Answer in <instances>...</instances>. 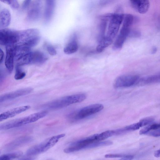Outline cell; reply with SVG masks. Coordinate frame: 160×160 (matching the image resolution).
Returning <instances> with one entry per match:
<instances>
[{"label": "cell", "instance_id": "6da1fadb", "mask_svg": "<svg viewBox=\"0 0 160 160\" xmlns=\"http://www.w3.org/2000/svg\"><path fill=\"white\" fill-rule=\"evenodd\" d=\"M84 94H77L64 96L44 104L41 108L45 109L55 110L61 109L71 104L84 101L86 98Z\"/></svg>", "mask_w": 160, "mask_h": 160}, {"label": "cell", "instance_id": "7a4b0ae2", "mask_svg": "<svg viewBox=\"0 0 160 160\" xmlns=\"http://www.w3.org/2000/svg\"><path fill=\"white\" fill-rule=\"evenodd\" d=\"M48 114L47 111L44 110L32 114L27 116L16 118L1 124V130H7L35 122L42 118Z\"/></svg>", "mask_w": 160, "mask_h": 160}, {"label": "cell", "instance_id": "3957f363", "mask_svg": "<svg viewBox=\"0 0 160 160\" xmlns=\"http://www.w3.org/2000/svg\"><path fill=\"white\" fill-rule=\"evenodd\" d=\"M39 31L36 28L18 31L17 42L15 45L24 46L31 49L40 40Z\"/></svg>", "mask_w": 160, "mask_h": 160}, {"label": "cell", "instance_id": "277c9868", "mask_svg": "<svg viewBox=\"0 0 160 160\" xmlns=\"http://www.w3.org/2000/svg\"><path fill=\"white\" fill-rule=\"evenodd\" d=\"M124 14L122 13H110V17L105 36L107 39L113 42L116 36L120 26L122 23Z\"/></svg>", "mask_w": 160, "mask_h": 160}, {"label": "cell", "instance_id": "5b68a950", "mask_svg": "<svg viewBox=\"0 0 160 160\" xmlns=\"http://www.w3.org/2000/svg\"><path fill=\"white\" fill-rule=\"evenodd\" d=\"M103 108V106L101 104H92L69 114L68 118L73 121L82 119L99 112Z\"/></svg>", "mask_w": 160, "mask_h": 160}, {"label": "cell", "instance_id": "8992f818", "mask_svg": "<svg viewBox=\"0 0 160 160\" xmlns=\"http://www.w3.org/2000/svg\"><path fill=\"white\" fill-rule=\"evenodd\" d=\"M58 142L57 138L52 136L29 148L27 151L26 154L28 156H33L45 152L53 147Z\"/></svg>", "mask_w": 160, "mask_h": 160}, {"label": "cell", "instance_id": "52a82bcc", "mask_svg": "<svg viewBox=\"0 0 160 160\" xmlns=\"http://www.w3.org/2000/svg\"><path fill=\"white\" fill-rule=\"evenodd\" d=\"M18 31L5 28L0 31V44L6 46L15 45L17 42Z\"/></svg>", "mask_w": 160, "mask_h": 160}, {"label": "cell", "instance_id": "ba28073f", "mask_svg": "<svg viewBox=\"0 0 160 160\" xmlns=\"http://www.w3.org/2000/svg\"><path fill=\"white\" fill-rule=\"evenodd\" d=\"M140 78V77L137 75H121L116 79L114 82V86L116 88H119L137 85Z\"/></svg>", "mask_w": 160, "mask_h": 160}, {"label": "cell", "instance_id": "9c48e42d", "mask_svg": "<svg viewBox=\"0 0 160 160\" xmlns=\"http://www.w3.org/2000/svg\"><path fill=\"white\" fill-rule=\"evenodd\" d=\"M27 15V20L31 22H35L40 18L42 7L41 0H35L31 2Z\"/></svg>", "mask_w": 160, "mask_h": 160}, {"label": "cell", "instance_id": "30bf717a", "mask_svg": "<svg viewBox=\"0 0 160 160\" xmlns=\"http://www.w3.org/2000/svg\"><path fill=\"white\" fill-rule=\"evenodd\" d=\"M130 27L122 23V27L114 42L112 47L113 49L118 50L122 48L127 38L129 37L131 31Z\"/></svg>", "mask_w": 160, "mask_h": 160}, {"label": "cell", "instance_id": "8fae6325", "mask_svg": "<svg viewBox=\"0 0 160 160\" xmlns=\"http://www.w3.org/2000/svg\"><path fill=\"white\" fill-rule=\"evenodd\" d=\"M33 90L32 88H27L4 94L0 96V102L1 103L27 95L32 92Z\"/></svg>", "mask_w": 160, "mask_h": 160}, {"label": "cell", "instance_id": "7c38bea8", "mask_svg": "<svg viewBox=\"0 0 160 160\" xmlns=\"http://www.w3.org/2000/svg\"><path fill=\"white\" fill-rule=\"evenodd\" d=\"M6 56L5 64L9 73H11L13 69L14 60L15 45L6 46Z\"/></svg>", "mask_w": 160, "mask_h": 160}, {"label": "cell", "instance_id": "4fadbf2b", "mask_svg": "<svg viewBox=\"0 0 160 160\" xmlns=\"http://www.w3.org/2000/svg\"><path fill=\"white\" fill-rule=\"evenodd\" d=\"M30 107L29 105H24L15 108L4 112L0 115V121L13 117L28 110Z\"/></svg>", "mask_w": 160, "mask_h": 160}, {"label": "cell", "instance_id": "5bb4252c", "mask_svg": "<svg viewBox=\"0 0 160 160\" xmlns=\"http://www.w3.org/2000/svg\"><path fill=\"white\" fill-rule=\"evenodd\" d=\"M33 140L32 137L25 136L18 138L8 143L5 146V148L8 150H12L30 143Z\"/></svg>", "mask_w": 160, "mask_h": 160}, {"label": "cell", "instance_id": "9a60e30c", "mask_svg": "<svg viewBox=\"0 0 160 160\" xmlns=\"http://www.w3.org/2000/svg\"><path fill=\"white\" fill-rule=\"evenodd\" d=\"M140 135H146L153 137H160V122L151 123L142 129Z\"/></svg>", "mask_w": 160, "mask_h": 160}, {"label": "cell", "instance_id": "2e32d148", "mask_svg": "<svg viewBox=\"0 0 160 160\" xmlns=\"http://www.w3.org/2000/svg\"><path fill=\"white\" fill-rule=\"evenodd\" d=\"M132 7L141 14H144L148 10L150 3L147 0H131L130 1Z\"/></svg>", "mask_w": 160, "mask_h": 160}, {"label": "cell", "instance_id": "e0dca14e", "mask_svg": "<svg viewBox=\"0 0 160 160\" xmlns=\"http://www.w3.org/2000/svg\"><path fill=\"white\" fill-rule=\"evenodd\" d=\"M55 7V1L54 0H47L45 5L44 17L45 22L48 23L52 19Z\"/></svg>", "mask_w": 160, "mask_h": 160}, {"label": "cell", "instance_id": "ac0fdd59", "mask_svg": "<svg viewBox=\"0 0 160 160\" xmlns=\"http://www.w3.org/2000/svg\"><path fill=\"white\" fill-rule=\"evenodd\" d=\"M11 15L9 11L7 9H2L0 13V27L1 29L5 28L10 24Z\"/></svg>", "mask_w": 160, "mask_h": 160}, {"label": "cell", "instance_id": "d6986e66", "mask_svg": "<svg viewBox=\"0 0 160 160\" xmlns=\"http://www.w3.org/2000/svg\"><path fill=\"white\" fill-rule=\"evenodd\" d=\"M160 82V73L140 78L137 84L143 85Z\"/></svg>", "mask_w": 160, "mask_h": 160}, {"label": "cell", "instance_id": "ffe728a7", "mask_svg": "<svg viewBox=\"0 0 160 160\" xmlns=\"http://www.w3.org/2000/svg\"><path fill=\"white\" fill-rule=\"evenodd\" d=\"M47 56L42 52L39 51L32 52V64H42L47 60Z\"/></svg>", "mask_w": 160, "mask_h": 160}, {"label": "cell", "instance_id": "44dd1931", "mask_svg": "<svg viewBox=\"0 0 160 160\" xmlns=\"http://www.w3.org/2000/svg\"><path fill=\"white\" fill-rule=\"evenodd\" d=\"M78 49V43L74 37L65 46L63 51L67 54H71L76 52Z\"/></svg>", "mask_w": 160, "mask_h": 160}, {"label": "cell", "instance_id": "7402d4cb", "mask_svg": "<svg viewBox=\"0 0 160 160\" xmlns=\"http://www.w3.org/2000/svg\"><path fill=\"white\" fill-rule=\"evenodd\" d=\"M22 154V152L17 151L4 154L1 156L0 160H12L19 157Z\"/></svg>", "mask_w": 160, "mask_h": 160}, {"label": "cell", "instance_id": "603a6c76", "mask_svg": "<svg viewBox=\"0 0 160 160\" xmlns=\"http://www.w3.org/2000/svg\"><path fill=\"white\" fill-rule=\"evenodd\" d=\"M113 135H115L114 130H107L100 134H97V140L98 141H100Z\"/></svg>", "mask_w": 160, "mask_h": 160}, {"label": "cell", "instance_id": "cb8c5ba5", "mask_svg": "<svg viewBox=\"0 0 160 160\" xmlns=\"http://www.w3.org/2000/svg\"><path fill=\"white\" fill-rule=\"evenodd\" d=\"M26 73L20 68V67L16 66L14 76L15 79L17 80L22 79L26 76Z\"/></svg>", "mask_w": 160, "mask_h": 160}, {"label": "cell", "instance_id": "d4e9b609", "mask_svg": "<svg viewBox=\"0 0 160 160\" xmlns=\"http://www.w3.org/2000/svg\"><path fill=\"white\" fill-rule=\"evenodd\" d=\"M1 1L9 5L12 8L14 9H18L19 6L18 2L16 0H3Z\"/></svg>", "mask_w": 160, "mask_h": 160}, {"label": "cell", "instance_id": "484cf974", "mask_svg": "<svg viewBox=\"0 0 160 160\" xmlns=\"http://www.w3.org/2000/svg\"><path fill=\"white\" fill-rule=\"evenodd\" d=\"M46 48L48 52L50 55L54 56L56 54V50L52 45L47 44L46 46Z\"/></svg>", "mask_w": 160, "mask_h": 160}, {"label": "cell", "instance_id": "4316f807", "mask_svg": "<svg viewBox=\"0 0 160 160\" xmlns=\"http://www.w3.org/2000/svg\"><path fill=\"white\" fill-rule=\"evenodd\" d=\"M127 155L120 154H107L105 155V157L107 158H123Z\"/></svg>", "mask_w": 160, "mask_h": 160}, {"label": "cell", "instance_id": "83f0119b", "mask_svg": "<svg viewBox=\"0 0 160 160\" xmlns=\"http://www.w3.org/2000/svg\"><path fill=\"white\" fill-rule=\"evenodd\" d=\"M141 35V32L137 30H131L129 37L132 38H138L140 37Z\"/></svg>", "mask_w": 160, "mask_h": 160}, {"label": "cell", "instance_id": "f1b7e54d", "mask_svg": "<svg viewBox=\"0 0 160 160\" xmlns=\"http://www.w3.org/2000/svg\"><path fill=\"white\" fill-rule=\"evenodd\" d=\"M31 1L30 0H26L24 1L22 5V8L23 10L27 9L29 8L31 3Z\"/></svg>", "mask_w": 160, "mask_h": 160}, {"label": "cell", "instance_id": "f546056e", "mask_svg": "<svg viewBox=\"0 0 160 160\" xmlns=\"http://www.w3.org/2000/svg\"><path fill=\"white\" fill-rule=\"evenodd\" d=\"M134 156L132 155H128L123 158H121V159L118 160H132L133 159Z\"/></svg>", "mask_w": 160, "mask_h": 160}, {"label": "cell", "instance_id": "4dcf8cb0", "mask_svg": "<svg viewBox=\"0 0 160 160\" xmlns=\"http://www.w3.org/2000/svg\"><path fill=\"white\" fill-rule=\"evenodd\" d=\"M4 57V52L2 49H0V63L1 64L2 62Z\"/></svg>", "mask_w": 160, "mask_h": 160}, {"label": "cell", "instance_id": "1f68e13d", "mask_svg": "<svg viewBox=\"0 0 160 160\" xmlns=\"http://www.w3.org/2000/svg\"><path fill=\"white\" fill-rule=\"evenodd\" d=\"M154 156L157 158L160 157V149L155 152Z\"/></svg>", "mask_w": 160, "mask_h": 160}, {"label": "cell", "instance_id": "d6a6232c", "mask_svg": "<svg viewBox=\"0 0 160 160\" xmlns=\"http://www.w3.org/2000/svg\"><path fill=\"white\" fill-rule=\"evenodd\" d=\"M20 160H35V159L32 157H24Z\"/></svg>", "mask_w": 160, "mask_h": 160}, {"label": "cell", "instance_id": "836d02e7", "mask_svg": "<svg viewBox=\"0 0 160 160\" xmlns=\"http://www.w3.org/2000/svg\"><path fill=\"white\" fill-rule=\"evenodd\" d=\"M157 50V48L156 47H153L151 50V53L152 54H155Z\"/></svg>", "mask_w": 160, "mask_h": 160}]
</instances>
